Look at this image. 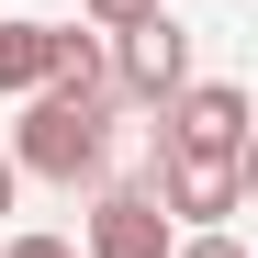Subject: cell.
<instances>
[{"label":"cell","mask_w":258,"mask_h":258,"mask_svg":"<svg viewBox=\"0 0 258 258\" xmlns=\"http://www.w3.org/2000/svg\"><path fill=\"white\" fill-rule=\"evenodd\" d=\"M101 168H112V68L101 79H45L12 123V180L101 191Z\"/></svg>","instance_id":"1"},{"label":"cell","mask_w":258,"mask_h":258,"mask_svg":"<svg viewBox=\"0 0 258 258\" xmlns=\"http://www.w3.org/2000/svg\"><path fill=\"white\" fill-rule=\"evenodd\" d=\"M101 68H112V101H146V112H168V101L191 90V34L157 12V23H135V34H112V45H101Z\"/></svg>","instance_id":"2"},{"label":"cell","mask_w":258,"mask_h":258,"mask_svg":"<svg viewBox=\"0 0 258 258\" xmlns=\"http://www.w3.org/2000/svg\"><path fill=\"white\" fill-rule=\"evenodd\" d=\"M247 180H258V157H157V168H146L157 213H168V225H191V236L225 225V213L247 202Z\"/></svg>","instance_id":"3"},{"label":"cell","mask_w":258,"mask_h":258,"mask_svg":"<svg viewBox=\"0 0 258 258\" xmlns=\"http://www.w3.org/2000/svg\"><path fill=\"white\" fill-rule=\"evenodd\" d=\"M157 157H247V90L236 79H191L157 112Z\"/></svg>","instance_id":"4"},{"label":"cell","mask_w":258,"mask_h":258,"mask_svg":"<svg viewBox=\"0 0 258 258\" xmlns=\"http://www.w3.org/2000/svg\"><path fill=\"white\" fill-rule=\"evenodd\" d=\"M79 236H90V258H168V247H180V225L157 213L146 180H101L90 213H79Z\"/></svg>","instance_id":"5"},{"label":"cell","mask_w":258,"mask_h":258,"mask_svg":"<svg viewBox=\"0 0 258 258\" xmlns=\"http://www.w3.org/2000/svg\"><path fill=\"white\" fill-rule=\"evenodd\" d=\"M68 45H79V23H0V101H34L68 68Z\"/></svg>","instance_id":"6"},{"label":"cell","mask_w":258,"mask_h":258,"mask_svg":"<svg viewBox=\"0 0 258 258\" xmlns=\"http://www.w3.org/2000/svg\"><path fill=\"white\" fill-rule=\"evenodd\" d=\"M157 12H168V0H79V34L112 45V34H135V23H157Z\"/></svg>","instance_id":"7"},{"label":"cell","mask_w":258,"mask_h":258,"mask_svg":"<svg viewBox=\"0 0 258 258\" xmlns=\"http://www.w3.org/2000/svg\"><path fill=\"white\" fill-rule=\"evenodd\" d=\"M168 258H247V247H236L225 225H213V236H180V247H168Z\"/></svg>","instance_id":"8"},{"label":"cell","mask_w":258,"mask_h":258,"mask_svg":"<svg viewBox=\"0 0 258 258\" xmlns=\"http://www.w3.org/2000/svg\"><path fill=\"white\" fill-rule=\"evenodd\" d=\"M0 258H79L68 236H45V225H34V236H12V247H0Z\"/></svg>","instance_id":"9"},{"label":"cell","mask_w":258,"mask_h":258,"mask_svg":"<svg viewBox=\"0 0 258 258\" xmlns=\"http://www.w3.org/2000/svg\"><path fill=\"white\" fill-rule=\"evenodd\" d=\"M12 202H23V180H12V157H0V213H12Z\"/></svg>","instance_id":"10"}]
</instances>
